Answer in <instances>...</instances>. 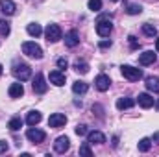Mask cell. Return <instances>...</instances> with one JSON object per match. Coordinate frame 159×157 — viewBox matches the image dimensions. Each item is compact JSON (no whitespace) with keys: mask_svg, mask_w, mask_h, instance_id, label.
I'll list each match as a JSON object with an SVG mask.
<instances>
[{"mask_svg":"<svg viewBox=\"0 0 159 157\" xmlns=\"http://www.w3.org/2000/svg\"><path fill=\"white\" fill-rule=\"evenodd\" d=\"M11 72H13V76L19 81H26V79L32 78V69L26 63H15L13 69H11Z\"/></svg>","mask_w":159,"mask_h":157,"instance_id":"6da1fadb","label":"cell"},{"mask_svg":"<svg viewBox=\"0 0 159 157\" xmlns=\"http://www.w3.org/2000/svg\"><path fill=\"white\" fill-rule=\"evenodd\" d=\"M111 32H113V24H111V20H109V15L100 17V19L96 20V34H98L100 37H107Z\"/></svg>","mask_w":159,"mask_h":157,"instance_id":"7a4b0ae2","label":"cell"},{"mask_svg":"<svg viewBox=\"0 0 159 157\" xmlns=\"http://www.w3.org/2000/svg\"><path fill=\"white\" fill-rule=\"evenodd\" d=\"M22 52H24L28 57H34V59H41V57H43V48H41L39 44H35L34 41L22 43Z\"/></svg>","mask_w":159,"mask_h":157,"instance_id":"3957f363","label":"cell"},{"mask_svg":"<svg viewBox=\"0 0 159 157\" xmlns=\"http://www.w3.org/2000/svg\"><path fill=\"white\" fill-rule=\"evenodd\" d=\"M120 70H122V76L126 79H129V81H139V79L143 78V70L141 69H135L131 65H122Z\"/></svg>","mask_w":159,"mask_h":157,"instance_id":"277c9868","label":"cell"},{"mask_svg":"<svg viewBox=\"0 0 159 157\" xmlns=\"http://www.w3.org/2000/svg\"><path fill=\"white\" fill-rule=\"evenodd\" d=\"M44 35H46V41L48 43H57V41L63 37V32L57 24H48L46 30H44Z\"/></svg>","mask_w":159,"mask_h":157,"instance_id":"5b68a950","label":"cell"},{"mask_svg":"<svg viewBox=\"0 0 159 157\" xmlns=\"http://www.w3.org/2000/svg\"><path fill=\"white\" fill-rule=\"evenodd\" d=\"M26 137H28L34 144H41V142L46 139V133H44L43 129H37V128H34V126H32V128L26 131Z\"/></svg>","mask_w":159,"mask_h":157,"instance_id":"8992f818","label":"cell"},{"mask_svg":"<svg viewBox=\"0 0 159 157\" xmlns=\"http://www.w3.org/2000/svg\"><path fill=\"white\" fill-rule=\"evenodd\" d=\"M32 87H34V92H37V94H44V92H46L48 85H46V79H44V76H43L41 72H37V74H35Z\"/></svg>","mask_w":159,"mask_h":157,"instance_id":"52a82bcc","label":"cell"},{"mask_svg":"<svg viewBox=\"0 0 159 157\" xmlns=\"http://www.w3.org/2000/svg\"><path fill=\"white\" fill-rule=\"evenodd\" d=\"M69 148H70V141H69V137H57L56 139V142H54V150L57 152V154H65V152H69Z\"/></svg>","mask_w":159,"mask_h":157,"instance_id":"ba28073f","label":"cell"},{"mask_svg":"<svg viewBox=\"0 0 159 157\" xmlns=\"http://www.w3.org/2000/svg\"><path fill=\"white\" fill-rule=\"evenodd\" d=\"M65 124H67V117L63 113H54V115H50V118H48V126L50 128H61Z\"/></svg>","mask_w":159,"mask_h":157,"instance_id":"9c48e42d","label":"cell"},{"mask_svg":"<svg viewBox=\"0 0 159 157\" xmlns=\"http://www.w3.org/2000/svg\"><path fill=\"white\" fill-rule=\"evenodd\" d=\"M109 85H111V79H109V76H106V74H100V76H96V79H94V87L98 91H102V92L107 91Z\"/></svg>","mask_w":159,"mask_h":157,"instance_id":"30bf717a","label":"cell"},{"mask_svg":"<svg viewBox=\"0 0 159 157\" xmlns=\"http://www.w3.org/2000/svg\"><path fill=\"white\" fill-rule=\"evenodd\" d=\"M87 142L89 144H104L106 142V135L100 131H91L87 133Z\"/></svg>","mask_w":159,"mask_h":157,"instance_id":"8fae6325","label":"cell"},{"mask_svg":"<svg viewBox=\"0 0 159 157\" xmlns=\"http://www.w3.org/2000/svg\"><path fill=\"white\" fill-rule=\"evenodd\" d=\"M48 79H50V83H54L56 87L65 85V74H63L61 70H52L50 76H48Z\"/></svg>","mask_w":159,"mask_h":157,"instance_id":"7c38bea8","label":"cell"},{"mask_svg":"<svg viewBox=\"0 0 159 157\" xmlns=\"http://www.w3.org/2000/svg\"><path fill=\"white\" fill-rule=\"evenodd\" d=\"M0 9L4 15H13L17 11V6L13 0H0Z\"/></svg>","mask_w":159,"mask_h":157,"instance_id":"4fadbf2b","label":"cell"},{"mask_svg":"<svg viewBox=\"0 0 159 157\" xmlns=\"http://www.w3.org/2000/svg\"><path fill=\"white\" fill-rule=\"evenodd\" d=\"M65 44H67L69 48H74V46L80 44V35H78L76 30H70V32L65 35Z\"/></svg>","mask_w":159,"mask_h":157,"instance_id":"5bb4252c","label":"cell"},{"mask_svg":"<svg viewBox=\"0 0 159 157\" xmlns=\"http://www.w3.org/2000/svg\"><path fill=\"white\" fill-rule=\"evenodd\" d=\"M156 61V54L152 52V50H146V52H143L141 56H139V63L143 65V67H146V65H152Z\"/></svg>","mask_w":159,"mask_h":157,"instance_id":"9a60e30c","label":"cell"},{"mask_svg":"<svg viewBox=\"0 0 159 157\" xmlns=\"http://www.w3.org/2000/svg\"><path fill=\"white\" fill-rule=\"evenodd\" d=\"M137 102H139V105L144 107V109H150V107L154 105V98H152L148 92H141L139 98H137Z\"/></svg>","mask_w":159,"mask_h":157,"instance_id":"2e32d148","label":"cell"},{"mask_svg":"<svg viewBox=\"0 0 159 157\" xmlns=\"http://www.w3.org/2000/svg\"><path fill=\"white\" fill-rule=\"evenodd\" d=\"M7 92H9L11 98H20L24 94V87H22V83H11L9 89H7Z\"/></svg>","mask_w":159,"mask_h":157,"instance_id":"e0dca14e","label":"cell"},{"mask_svg":"<svg viewBox=\"0 0 159 157\" xmlns=\"http://www.w3.org/2000/svg\"><path fill=\"white\" fill-rule=\"evenodd\" d=\"M135 105V100L133 98H119L117 100V109L119 111H124V109H129Z\"/></svg>","mask_w":159,"mask_h":157,"instance_id":"ac0fdd59","label":"cell"},{"mask_svg":"<svg viewBox=\"0 0 159 157\" xmlns=\"http://www.w3.org/2000/svg\"><path fill=\"white\" fill-rule=\"evenodd\" d=\"M146 89L152 92H159V78L157 76H148L146 78Z\"/></svg>","mask_w":159,"mask_h":157,"instance_id":"d6986e66","label":"cell"},{"mask_svg":"<svg viewBox=\"0 0 159 157\" xmlns=\"http://www.w3.org/2000/svg\"><path fill=\"white\" fill-rule=\"evenodd\" d=\"M41 113L39 111H30V113H28V117H26V124H28V126H37V124H39L41 122Z\"/></svg>","mask_w":159,"mask_h":157,"instance_id":"ffe728a7","label":"cell"},{"mask_svg":"<svg viewBox=\"0 0 159 157\" xmlns=\"http://www.w3.org/2000/svg\"><path fill=\"white\" fill-rule=\"evenodd\" d=\"M72 91L76 94H85L89 91V83H85V81H74L72 83Z\"/></svg>","mask_w":159,"mask_h":157,"instance_id":"44dd1931","label":"cell"},{"mask_svg":"<svg viewBox=\"0 0 159 157\" xmlns=\"http://www.w3.org/2000/svg\"><path fill=\"white\" fill-rule=\"evenodd\" d=\"M26 32H28L32 37H39L41 34H43V28H41V24H37V22H32V24H28Z\"/></svg>","mask_w":159,"mask_h":157,"instance_id":"7402d4cb","label":"cell"},{"mask_svg":"<svg viewBox=\"0 0 159 157\" xmlns=\"http://www.w3.org/2000/svg\"><path fill=\"white\" fill-rule=\"evenodd\" d=\"M7 128L11 129V131H19L20 128H22V120H20V117H13L9 122H7Z\"/></svg>","mask_w":159,"mask_h":157,"instance_id":"603a6c76","label":"cell"},{"mask_svg":"<svg viewBox=\"0 0 159 157\" xmlns=\"http://www.w3.org/2000/svg\"><path fill=\"white\" fill-rule=\"evenodd\" d=\"M143 34L144 35H148V37H156L157 35V28L154 26V24H143Z\"/></svg>","mask_w":159,"mask_h":157,"instance_id":"cb8c5ba5","label":"cell"},{"mask_svg":"<svg viewBox=\"0 0 159 157\" xmlns=\"http://www.w3.org/2000/svg\"><path fill=\"white\" fill-rule=\"evenodd\" d=\"M74 70H76L78 74H87V72H89V65H87L85 61H76V63H74Z\"/></svg>","mask_w":159,"mask_h":157,"instance_id":"d4e9b609","label":"cell"},{"mask_svg":"<svg viewBox=\"0 0 159 157\" xmlns=\"http://www.w3.org/2000/svg\"><path fill=\"white\" fill-rule=\"evenodd\" d=\"M152 148V139H141L139 141V152H148Z\"/></svg>","mask_w":159,"mask_h":157,"instance_id":"484cf974","label":"cell"},{"mask_svg":"<svg viewBox=\"0 0 159 157\" xmlns=\"http://www.w3.org/2000/svg\"><path fill=\"white\" fill-rule=\"evenodd\" d=\"M9 32H11V26H9V22L4 19V20H0V35H4V37H7L9 35Z\"/></svg>","mask_w":159,"mask_h":157,"instance_id":"4316f807","label":"cell"},{"mask_svg":"<svg viewBox=\"0 0 159 157\" xmlns=\"http://www.w3.org/2000/svg\"><path fill=\"white\" fill-rule=\"evenodd\" d=\"M87 6H89V9H91V11H94V13H96V11H100V9H102V0H89V2H87Z\"/></svg>","mask_w":159,"mask_h":157,"instance_id":"83f0119b","label":"cell"},{"mask_svg":"<svg viewBox=\"0 0 159 157\" xmlns=\"http://www.w3.org/2000/svg\"><path fill=\"white\" fill-rule=\"evenodd\" d=\"M126 11H128V13H129V15H139V13H141V11H143V7H141V6H139V4H129V6H128V9H126Z\"/></svg>","mask_w":159,"mask_h":157,"instance_id":"f1b7e54d","label":"cell"},{"mask_svg":"<svg viewBox=\"0 0 159 157\" xmlns=\"http://www.w3.org/2000/svg\"><path fill=\"white\" fill-rule=\"evenodd\" d=\"M80 155H83V157H91L93 155V152H91V148H89V142H85V144L80 146Z\"/></svg>","mask_w":159,"mask_h":157,"instance_id":"f546056e","label":"cell"},{"mask_svg":"<svg viewBox=\"0 0 159 157\" xmlns=\"http://www.w3.org/2000/svg\"><path fill=\"white\" fill-rule=\"evenodd\" d=\"M74 131H76L78 137H83V135H87V126H85V124H78Z\"/></svg>","mask_w":159,"mask_h":157,"instance_id":"4dcf8cb0","label":"cell"},{"mask_svg":"<svg viewBox=\"0 0 159 157\" xmlns=\"http://www.w3.org/2000/svg\"><path fill=\"white\" fill-rule=\"evenodd\" d=\"M57 67H59L61 70H65V69L69 67V61H67L65 57H59V59H57Z\"/></svg>","mask_w":159,"mask_h":157,"instance_id":"1f68e13d","label":"cell"},{"mask_svg":"<svg viewBox=\"0 0 159 157\" xmlns=\"http://www.w3.org/2000/svg\"><path fill=\"white\" fill-rule=\"evenodd\" d=\"M7 148H9V146H7V142H6V141H0V154H6V152H7Z\"/></svg>","mask_w":159,"mask_h":157,"instance_id":"d6a6232c","label":"cell"},{"mask_svg":"<svg viewBox=\"0 0 159 157\" xmlns=\"http://www.w3.org/2000/svg\"><path fill=\"white\" fill-rule=\"evenodd\" d=\"M128 39H129V44H131V48H137V46H139V43H137V39H135L133 35H129Z\"/></svg>","mask_w":159,"mask_h":157,"instance_id":"836d02e7","label":"cell"},{"mask_svg":"<svg viewBox=\"0 0 159 157\" xmlns=\"http://www.w3.org/2000/svg\"><path fill=\"white\" fill-rule=\"evenodd\" d=\"M111 46V41H100V48H109Z\"/></svg>","mask_w":159,"mask_h":157,"instance_id":"e575fe53","label":"cell"},{"mask_svg":"<svg viewBox=\"0 0 159 157\" xmlns=\"http://www.w3.org/2000/svg\"><path fill=\"white\" fill-rule=\"evenodd\" d=\"M156 52H157V54H159V37H157V39H156Z\"/></svg>","mask_w":159,"mask_h":157,"instance_id":"d590c367","label":"cell"},{"mask_svg":"<svg viewBox=\"0 0 159 157\" xmlns=\"http://www.w3.org/2000/svg\"><path fill=\"white\" fill-rule=\"evenodd\" d=\"M154 141H156V142H159V133H154Z\"/></svg>","mask_w":159,"mask_h":157,"instance_id":"8d00e7d4","label":"cell"},{"mask_svg":"<svg viewBox=\"0 0 159 157\" xmlns=\"http://www.w3.org/2000/svg\"><path fill=\"white\" fill-rule=\"evenodd\" d=\"M156 107H157V109H159V100H157V102H156Z\"/></svg>","mask_w":159,"mask_h":157,"instance_id":"74e56055","label":"cell"},{"mask_svg":"<svg viewBox=\"0 0 159 157\" xmlns=\"http://www.w3.org/2000/svg\"><path fill=\"white\" fill-rule=\"evenodd\" d=\"M0 74H2V65H0Z\"/></svg>","mask_w":159,"mask_h":157,"instance_id":"f35d334b","label":"cell"},{"mask_svg":"<svg viewBox=\"0 0 159 157\" xmlns=\"http://www.w3.org/2000/svg\"><path fill=\"white\" fill-rule=\"evenodd\" d=\"M111 2H119V0H111Z\"/></svg>","mask_w":159,"mask_h":157,"instance_id":"ab89813d","label":"cell"}]
</instances>
